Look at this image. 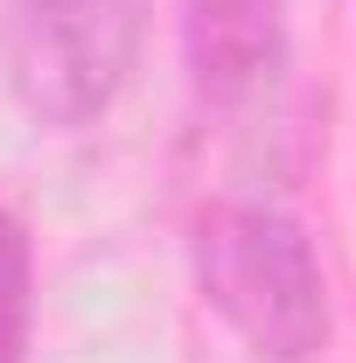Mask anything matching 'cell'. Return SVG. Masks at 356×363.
<instances>
[{
	"label": "cell",
	"mask_w": 356,
	"mask_h": 363,
	"mask_svg": "<svg viewBox=\"0 0 356 363\" xmlns=\"http://www.w3.org/2000/svg\"><path fill=\"white\" fill-rule=\"evenodd\" d=\"M196 286L259 357L301 363L328 342V279L308 230L272 203H217L196 224Z\"/></svg>",
	"instance_id": "1"
},
{
	"label": "cell",
	"mask_w": 356,
	"mask_h": 363,
	"mask_svg": "<svg viewBox=\"0 0 356 363\" xmlns=\"http://www.w3.org/2000/svg\"><path fill=\"white\" fill-rule=\"evenodd\" d=\"M147 0H14L0 28V63L14 98L43 126L98 119L140 63Z\"/></svg>",
	"instance_id": "2"
},
{
	"label": "cell",
	"mask_w": 356,
	"mask_h": 363,
	"mask_svg": "<svg viewBox=\"0 0 356 363\" xmlns=\"http://www.w3.org/2000/svg\"><path fill=\"white\" fill-rule=\"evenodd\" d=\"M287 63V0H203L189 21V70L210 105L266 91Z\"/></svg>",
	"instance_id": "3"
},
{
	"label": "cell",
	"mask_w": 356,
	"mask_h": 363,
	"mask_svg": "<svg viewBox=\"0 0 356 363\" xmlns=\"http://www.w3.org/2000/svg\"><path fill=\"white\" fill-rule=\"evenodd\" d=\"M28 315H35V259L14 210H0V363L28 357Z\"/></svg>",
	"instance_id": "4"
}]
</instances>
